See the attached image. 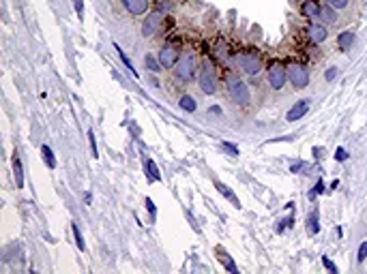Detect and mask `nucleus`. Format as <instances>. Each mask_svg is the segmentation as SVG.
<instances>
[{
	"label": "nucleus",
	"instance_id": "1",
	"mask_svg": "<svg viewBox=\"0 0 367 274\" xmlns=\"http://www.w3.org/2000/svg\"><path fill=\"white\" fill-rule=\"evenodd\" d=\"M228 93L232 97V101L238 103V105H249V101H252L249 86L240 77H230L228 79Z\"/></svg>",
	"mask_w": 367,
	"mask_h": 274
},
{
	"label": "nucleus",
	"instance_id": "2",
	"mask_svg": "<svg viewBox=\"0 0 367 274\" xmlns=\"http://www.w3.org/2000/svg\"><path fill=\"white\" fill-rule=\"evenodd\" d=\"M288 79L297 90H303V88L309 86L311 73H309V69L305 65H301V62H292V65L288 67Z\"/></svg>",
	"mask_w": 367,
	"mask_h": 274
},
{
	"label": "nucleus",
	"instance_id": "3",
	"mask_svg": "<svg viewBox=\"0 0 367 274\" xmlns=\"http://www.w3.org/2000/svg\"><path fill=\"white\" fill-rule=\"evenodd\" d=\"M198 81H200V90L204 95H215L217 93V75H215V69L209 65V62H204L202 65Z\"/></svg>",
	"mask_w": 367,
	"mask_h": 274
},
{
	"label": "nucleus",
	"instance_id": "4",
	"mask_svg": "<svg viewBox=\"0 0 367 274\" xmlns=\"http://www.w3.org/2000/svg\"><path fill=\"white\" fill-rule=\"evenodd\" d=\"M174 73H176L178 79L191 81L195 77V58L191 56V54H183V56L178 58V62H176Z\"/></svg>",
	"mask_w": 367,
	"mask_h": 274
},
{
	"label": "nucleus",
	"instance_id": "5",
	"mask_svg": "<svg viewBox=\"0 0 367 274\" xmlns=\"http://www.w3.org/2000/svg\"><path fill=\"white\" fill-rule=\"evenodd\" d=\"M266 75H268V84H271L273 90H281L286 86V81H288V69L279 65V62H273L266 69Z\"/></svg>",
	"mask_w": 367,
	"mask_h": 274
},
{
	"label": "nucleus",
	"instance_id": "6",
	"mask_svg": "<svg viewBox=\"0 0 367 274\" xmlns=\"http://www.w3.org/2000/svg\"><path fill=\"white\" fill-rule=\"evenodd\" d=\"M240 67H243V71L247 75H258V73L262 71V60L256 52H245L243 56H240Z\"/></svg>",
	"mask_w": 367,
	"mask_h": 274
},
{
	"label": "nucleus",
	"instance_id": "7",
	"mask_svg": "<svg viewBox=\"0 0 367 274\" xmlns=\"http://www.w3.org/2000/svg\"><path fill=\"white\" fill-rule=\"evenodd\" d=\"M309 107H311V99H301V101H297V103H294L288 109V114H286V120H288V122L301 120V118L309 112Z\"/></svg>",
	"mask_w": 367,
	"mask_h": 274
},
{
	"label": "nucleus",
	"instance_id": "8",
	"mask_svg": "<svg viewBox=\"0 0 367 274\" xmlns=\"http://www.w3.org/2000/svg\"><path fill=\"white\" fill-rule=\"evenodd\" d=\"M178 58H181V56H178V52H176L174 45H164L161 52H159V62H161V67H164V69H174Z\"/></svg>",
	"mask_w": 367,
	"mask_h": 274
},
{
	"label": "nucleus",
	"instance_id": "9",
	"mask_svg": "<svg viewBox=\"0 0 367 274\" xmlns=\"http://www.w3.org/2000/svg\"><path fill=\"white\" fill-rule=\"evenodd\" d=\"M307 36H309V41L311 43H324L329 39V30H327V26L324 24H309V28H307Z\"/></svg>",
	"mask_w": 367,
	"mask_h": 274
},
{
	"label": "nucleus",
	"instance_id": "10",
	"mask_svg": "<svg viewBox=\"0 0 367 274\" xmlns=\"http://www.w3.org/2000/svg\"><path fill=\"white\" fill-rule=\"evenodd\" d=\"M159 24H161V13H150L146 20H144V24H142V36H153L155 34V30L159 28Z\"/></svg>",
	"mask_w": 367,
	"mask_h": 274
},
{
	"label": "nucleus",
	"instance_id": "11",
	"mask_svg": "<svg viewBox=\"0 0 367 274\" xmlns=\"http://www.w3.org/2000/svg\"><path fill=\"white\" fill-rule=\"evenodd\" d=\"M131 15H144L148 11V0H120Z\"/></svg>",
	"mask_w": 367,
	"mask_h": 274
},
{
	"label": "nucleus",
	"instance_id": "12",
	"mask_svg": "<svg viewBox=\"0 0 367 274\" xmlns=\"http://www.w3.org/2000/svg\"><path fill=\"white\" fill-rule=\"evenodd\" d=\"M301 15L309 17V20H320V5L316 0H305V3L301 5Z\"/></svg>",
	"mask_w": 367,
	"mask_h": 274
},
{
	"label": "nucleus",
	"instance_id": "13",
	"mask_svg": "<svg viewBox=\"0 0 367 274\" xmlns=\"http://www.w3.org/2000/svg\"><path fill=\"white\" fill-rule=\"evenodd\" d=\"M354 41H356V34L352 30H344V32H339V36H337V48L342 52H348L354 45Z\"/></svg>",
	"mask_w": 367,
	"mask_h": 274
},
{
	"label": "nucleus",
	"instance_id": "14",
	"mask_svg": "<svg viewBox=\"0 0 367 274\" xmlns=\"http://www.w3.org/2000/svg\"><path fill=\"white\" fill-rule=\"evenodd\" d=\"M320 22L322 24H335L337 22V9H333L331 5H324V7H320Z\"/></svg>",
	"mask_w": 367,
	"mask_h": 274
},
{
	"label": "nucleus",
	"instance_id": "15",
	"mask_svg": "<svg viewBox=\"0 0 367 274\" xmlns=\"http://www.w3.org/2000/svg\"><path fill=\"white\" fill-rule=\"evenodd\" d=\"M318 218H320L318 210H314V212H311V216L307 218V234H309V236H316V234L320 232V223H318Z\"/></svg>",
	"mask_w": 367,
	"mask_h": 274
},
{
	"label": "nucleus",
	"instance_id": "16",
	"mask_svg": "<svg viewBox=\"0 0 367 274\" xmlns=\"http://www.w3.org/2000/svg\"><path fill=\"white\" fill-rule=\"evenodd\" d=\"M13 169H15V185H17V189H24V171H22L20 157L13 159Z\"/></svg>",
	"mask_w": 367,
	"mask_h": 274
},
{
	"label": "nucleus",
	"instance_id": "17",
	"mask_svg": "<svg viewBox=\"0 0 367 274\" xmlns=\"http://www.w3.org/2000/svg\"><path fill=\"white\" fill-rule=\"evenodd\" d=\"M41 154H43V161H46V165L50 169L56 167V157H54V152H52L50 146H41Z\"/></svg>",
	"mask_w": 367,
	"mask_h": 274
},
{
	"label": "nucleus",
	"instance_id": "18",
	"mask_svg": "<svg viewBox=\"0 0 367 274\" xmlns=\"http://www.w3.org/2000/svg\"><path fill=\"white\" fill-rule=\"evenodd\" d=\"M146 176L150 182H159L161 180V173H159V167L155 165V161H146Z\"/></svg>",
	"mask_w": 367,
	"mask_h": 274
},
{
	"label": "nucleus",
	"instance_id": "19",
	"mask_svg": "<svg viewBox=\"0 0 367 274\" xmlns=\"http://www.w3.org/2000/svg\"><path fill=\"white\" fill-rule=\"evenodd\" d=\"M178 103H181V109H185V112H195V107H198V103H195V99L191 95H183Z\"/></svg>",
	"mask_w": 367,
	"mask_h": 274
},
{
	"label": "nucleus",
	"instance_id": "20",
	"mask_svg": "<svg viewBox=\"0 0 367 274\" xmlns=\"http://www.w3.org/2000/svg\"><path fill=\"white\" fill-rule=\"evenodd\" d=\"M144 65H146V69H148L150 73L161 71V62H159V58L153 56V54H146V56H144Z\"/></svg>",
	"mask_w": 367,
	"mask_h": 274
},
{
	"label": "nucleus",
	"instance_id": "21",
	"mask_svg": "<svg viewBox=\"0 0 367 274\" xmlns=\"http://www.w3.org/2000/svg\"><path fill=\"white\" fill-rule=\"evenodd\" d=\"M114 48H116V52H118V58L123 60V65H125V67H127V69H129V73H131V75H136V77H138V71H136V69H133V65H131V60L127 58V54H125V52L120 50V45H114Z\"/></svg>",
	"mask_w": 367,
	"mask_h": 274
},
{
	"label": "nucleus",
	"instance_id": "22",
	"mask_svg": "<svg viewBox=\"0 0 367 274\" xmlns=\"http://www.w3.org/2000/svg\"><path fill=\"white\" fill-rule=\"evenodd\" d=\"M71 230H73V236H75V244L79 251H86V244H84V238H82V232H79L77 223H71Z\"/></svg>",
	"mask_w": 367,
	"mask_h": 274
},
{
	"label": "nucleus",
	"instance_id": "23",
	"mask_svg": "<svg viewBox=\"0 0 367 274\" xmlns=\"http://www.w3.org/2000/svg\"><path fill=\"white\" fill-rule=\"evenodd\" d=\"M215 187H217V191H219V193H221V195H226V197L230 199V202H234V204L238 206V202H236V197H234V193H232V191H230V189H228L226 185H221V182H217V185H215Z\"/></svg>",
	"mask_w": 367,
	"mask_h": 274
},
{
	"label": "nucleus",
	"instance_id": "24",
	"mask_svg": "<svg viewBox=\"0 0 367 274\" xmlns=\"http://www.w3.org/2000/svg\"><path fill=\"white\" fill-rule=\"evenodd\" d=\"M327 5L337 9V11H344V9L350 7V0H327Z\"/></svg>",
	"mask_w": 367,
	"mask_h": 274
},
{
	"label": "nucleus",
	"instance_id": "25",
	"mask_svg": "<svg viewBox=\"0 0 367 274\" xmlns=\"http://www.w3.org/2000/svg\"><path fill=\"white\" fill-rule=\"evenodd\" d=\"M365 259H367V240H363L361 246H359V251H356V261L363 263Z\"/></svg>",
	"mask_w": 367,
	"mask_h": 274
},
{
	"label": "nucleus",
	"instance_id": "26",
	"mask_svg": "<svg viewBox=\"0 0 367 274\" xmlns=\"http://www.w3.org/2000/svg\"><path fill=\"white\" fill-rule=\"evenodd\" d=\"M337 75H339V69H337V67H331V69L324 71V79H327V81L337 79Z\"/></svg>",
	"mask_w": 367,
	"mask_h": 274
},
{
	"label": "nucleus",
	"instance_id": "27",
	"mask_svg": "<svg viewBox=\"0 0 367 274\" xmlns=\"http://www.w3.org/2000/svg\"><path fill=\"white\" fill-rule=\"evenodd\" d=\"M221 148L226 150V152L230 154V157H238V148H236V146H232V144H228V142H223V144H221Z\"/></svg>",
	"mask_w": 367,
	"mask_h": 274
},
{
	"label": "nucleus",
	"instance_id": "28",
	"mask_svg": "<svg viewBox=\"0 0 367 274\" xmlns=\"http://www.w3.org/2000/svg\"><path fill=\"white\" fill-rule=\"evenodd\" d=\"M320 193H324V182H322V180H318V185H316V187H314V191L309 193V199H314V197H316V195H320Z\"/></svg>",
	"mask_w": 367,
	"mask_h": 274
},
{
	"label": "nucleus",
	"instance_id": "29",
	"mask_svg": "<svg viewBox=\"0 0 367 274\" xmlns=\"http://www.w3.org/2000/svg\"><path fill=\"white\" fill-rule=\"evenodd\" d=\"M322 263H324V268H327V270H331L333 274H337V266H335V263L331 261L329 257H327V255H324V257H322Z\"/></svg>",
	"mask_w": 367,
	"mask_h": 274
},
{
	"label": "nucleus",
	"instance_id": "30",
	"mask_svg": "<svg viewBox=\"0 0 367 274\" xmlns=\"http://www.w3.org/2000/svg\"><path fill=\"white\" fill-rule=\"evenodd\" d=\"M348 150H344V148H337V152H335V161H348Z\"/></svg>",
	"mask_w": 367,
	"mask_h": 274
},
{
	"label": "nucleus",
	"instance_id": "31",
	"mask_svg": "<svg viewBox=\"0 0 367 274\" xmlns=\"http://www.w3.org/2000/svg\"><path fill=\"white\" fill-rule=\"evenodd\" d=\"M88 140H91V150H93V157H99V154H97V146H95V135H93V129H88Z\"/></svg>",
	"mask_w": 367,
	"mask_h": 274
},
{
	"label": "nucleus",
	"instance_id": "32",
	"mask_svg": "<svg viewBox=\"0 0 367 274\" xmlns=\"http://www.w3.org/2000/svg\"><path fill=\"white\" fill-rule=\"evenodd\" d=\"M146 206H148V210H150V214L155 216V214H157V208H155V204H153V199H150V197H146Z\"/></svg>",
	"mask_w": 367,
	"mask_h": 274
},
{
	"label": "nucleus",
	"instance_id": "33",
	"mask_svg": "<svg viewBox=\"0 0 367 274\" xmlns=\"http://www.w3.org/2000/svg\"><path fill=\"white\" fill-rule=\"evenodd\" d=\"M75 9H77V15L82 17V13H84V5H82V0H75Z\"/></svg>",
	"mask_w": 367,
	"mask_h": 274
},
{
	"label": "nucleus",
	"instance_id": "34",
	"mask_svg": "<svg viewBox=\"0 0 367 274\" xmlns=\"http://www.w3.org/2000/svg\"><path fill=\"white\" fill-rule=\"evenodd\" d=\"M303 167H305V163H303V161H297V163H294V165H292L290 169H292V171H299V169H303Z\"/></svg>",
	"mask_w": 367,
	"mask_h": 274
}]
</instances>
